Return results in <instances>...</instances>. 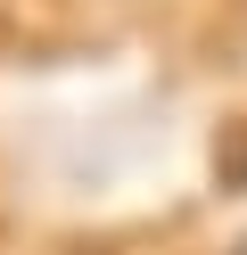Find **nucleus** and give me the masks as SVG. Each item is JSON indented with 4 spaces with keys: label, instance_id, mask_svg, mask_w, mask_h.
Here are the masks:
<instances>
[{
    "label": "nucleus",
    "instance_id": "2",
    "mask_svg": "<svg viewBox=\"0 0 247 255\" xmlns=\"http://www.w3.org/2000/svg\"><path fill=\"white\" fill-rule=\"evenodd\" d=\"M239 255H247V239H239Z\"/></svg>",
    "mask_w": 247,
    "mask_h": 255
},
{
    "label": "nucleus",
    "instance_id": "1",
    "mask_svg": "<svg viewBox=\"0 0 247 255\" xmlns=\"http://www.w3.org/2000/svg\"><path fill=\"white\" fill-rule=\"evenodd\" d=\"M239 181H247V156H239Z\"/></svg>",
    "mask_w": 247,
    "mask_h": 255
}]
</instances>
